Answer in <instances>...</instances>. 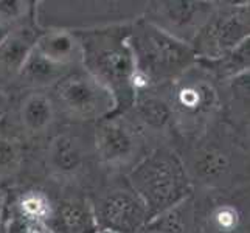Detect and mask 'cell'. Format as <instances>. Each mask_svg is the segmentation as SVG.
I'll use <instances>...</instances> for the list:
<instances>
[{
    "mask_svg": "<svg viewBox=\"0 0 250 233\" xmlns=\"http://www.w3.org/2000/svg\"><path fill=\"white\" fill-rule=\"evenodd\" d=\"M93 127L62 123L45 142L28 148L25 180H41L89 194L107 176L97 160Z\"/></svg>",
    "mask_w": 250,
    "mask_h": 233,
    "instance_id": "6da1fadb",
    "label": "cell"
},
{
    "mask_svg": "<svg viewBox=\"0 0 250 233\" xmlns=\"http://www.w3.org/2000/svg\"><path fill=\"white\" fill-rule=\"evenodd\" d=\"M194 191H227L249 187V139L218 120L201 137L177 143Z\"/></svg>",
    "mask_w": 250,
    "mask_h": 233,
    "instance_id": "7a4b0ae2",
    "label": "cell"
},
{
    "mask_svg": "<svg viewBox=\"0 0 250 233\" xmlns=\"http://www.w3.org/2000/svg\"><path fill=\"white\" fill-rule=\"evenodd\" d=\"M131 23L70 30L81 47V67L115 98L114 115L125 114L131 107L135 95L132 87L135 68L127 44Z\"/></svg>",
    "mask_w": 250,
    "mask_h": 233,
    "instance_id": "3957f363",
    "label": "cell"
},
{
    "mask_svg": "<svg viewBox=\"0 0 250 233\" xmlns=\"http://www.w3.org/2000/svg\"><path fill=\"white\" fill-rule=\"evenodd\" d=\"M127 44L134 59V93L171 84L196 64L191 47L143 17L131 23Z\"/></svg>",
    "mask_w": 250,
    "mask_h": 233,
    "instance_id": "277c9868",
    "label": "cell"
},
{
    "mask_svg": "<svg viewBox=\"0 0 250 233\" xmlns=\"http://www.w3.org/2000/svg\"><path fill=\"white\" fill-rule=\"evenodd\" d=\"M126 177L145 202L149 219L179 205L194 193L184 162L172 146L152 148Z\"/></svg>",
    "mask_w": 250,
    "mask_h": 233,
    "instance_id": "5b68a950",
    "label": "cell"
},
{
    "mask_svg": "<svg viewBox=\"0 0 250 233\" xmlns=\"http://www.w3.org/2000/svg\"><path fill=\"white\" fill-rule=\"evenodd\" d=\"M168 95L177 143L197 139L221 120L219 83L197 63L168 85Z\"/></svg>",
    "mask_w": 250,
    "mask_h": 233,
    "instance_id": "8992f818",
    "label": "cell"
},
{
    "mask_svg": "<svg viewBox=\"0 0 250 233\" xmlns=\"http://www.w3.org/2000/svg\"><path fill=\"white\" fill-rule=\"evenodd\" d=\"M62 123L97 125L114 115L115 98L83 67L65 75L50 90Z\"/></svg>",
    "mask_w": 250,
    "mask_h": 233,
    "instance_id": "52a82bcc",
    "label": "cell"
},
{
    "mask_svg": "<svg viewBox=\"0 0 250 233\" xmlns=\"http://www.w3.org/2000/svg\"><path fill=\"white\" fill-rule=\"evenodd\" d=\"M98 229L117 233H140L149 222L142 197L126 176L107 174L87 194Z\"/></svg>",
    "mask_w": 250,
    "mask_h": 233,
    "instance_id": "ba28073f",
    "label": "cell"
},
{
    "mask_svg": "<svg viewBox=\"0 0 250 233\" xmlns=\"http://www.w3.org/2000/svg\"><path fill=\"white\" fill-rule=\"evenodd\" d=\"M93 140L98 165L104 174L126 176L152 149L123 114L95 125Z\"/></svg>",
    "mask_w": 250,
    "mask_h": 233,
    "instance_id": "9c48e42d",
    "label": "cell"
},
{
    "mask_svg": "<svg viewBox=\"0 0 250 233\" xmlns=\"http://www.w3.org/2000/svg\"><path fill=\"white\" fill-rule=\"evenodd\" d=\"M250 3L216 2V8L191 41L196 59H218L250 39Z\"/></svg>",
    "mask_w": 250,
    "mask_h": 233,
    "instance_id": "30bf717a",
    "label": "cell"
},
{
    "mask_svg": "<svg viewBox=\"0 0 250 233\" xmlns=\"http://www.w3.org/2000/svg\"><path fill=\"white\" fill-rule=\"evenodd\" d=\"M8 107L3 123L28 146L41 145L62 125L48 90L8 92Z\"/></svg>",
    "mask_w": 250,
    "mask_h": 233,
    "instance_id": "8fae6325",
    "label": "cell"
},
{
    "mask_svg": "<svg viewBox=\"0 0 250 233\" xmlns=\"http://www.w3.org/2000/svg\"><path fill=\"white\" fill-rule=\"evenodd\" d=\"M194 233H249V187L194 191Z\"/></svg>",
    "mask_w": 250,
    "mask_h": 233,
    "instance_id": "7c38bea8",
    "label": "cell"
},
{
    "mask_svg": "<svg viewBox=\"0 0 250 233\" xmlns=\"http://www.w3.org/2000/svg\"><path fill=\"white\" fill-rule=\"evenodd\" d=\"M168 85L148 87L134 95V101L123 115L127 117L151 148L177 143L174 118L169 105Z\"/></svg>",
    "mask_w": 250,
    "mask_h": 233,
    "instance_id": "4fadbf2b",
    "label": "cell"
},
{
    "mask_svg": "<svg viewBox=\"0 0 250 233\" xmlns=\"http://www.w3.org/2000/svg\"><path fill=\"white\" fill-rule=\"evenodd\" d=\"M214 8L208 0H154L146 2L142 17L189 45Z\"/></svg>",
    "mask_w": 250,
    "mask_h": 233,
    "instance_id": "5bb4252c",
    "label": "cell"
},
{
    "mask_svg": "<svg viewBox=\"0 0 250 233\" xmlns=\"http://www.w3.org/2000/svg\"><path fill=\"white\" fill-rule=\"evenodd\" d=\"M48 187L51 190V209L41 226L42 233H93L98 229L87 194L53 184H48Z\"/></svg>",
    "mask_w": 250,
    "mask_h": 233,
    "instance_id": "9a60e30c",
    "label": "cell"
},
{
    "mask_svg": "<svg viewBox=\"0 0 250 233\" xmlns=\"http://www.w3.org/2000/svg\"><path fill=\"white\" fill-rule=\"evenodd\" d=\"M42 28L31 19L8 31L0 39V89L8 90L30 56Z\"/></svg>",
    "mask_w": 250,
    "mask_h": 233,
    "instance_id": "2e32d148",
    "label": "cell"
},
{
    "mask_svg": "<svg viewBox=\"0 0 250 233\" xmlns=\"http://www.w3.org/2000/svg\"><path fill=\"white\" fill-rule=\"evenodd\" d=\"M70 72L72 70L56 64L33 47L30 56L27 58L21 72L17 73L16 80L6 92L50 90Z\"/></svg>",
    "mask_w": 250,
    "mask_h": 233,
    "instance_id": "e0dca14e",
    "label": "cell"
},
{
    "mask_svg": "<svg viewBox=\"0 0 250 233\" xmlns=\"http://www.w3.org/2000/svg\"><path fill=\"white\" fill-rule=\"evenodd\" d=\"M249 72L219 83L221 120L244 139H249Z\"/></svg>",
    "mask_w": 250,
    "mask_h": 233,
    "instance_id": "ac0fdd59",
    "label": "cell"
},
{
    "mask_svg": "<svg viewBox=\"0 0 250 233\" xmlns=\"http://www.w3.org/2000/svg\"><path fill=\"white\" fill-rule=\"evenodd\" d=\"M28 168V146L3 122H0V185L10 188L25 180Z\"/></svg>",
    "mask_w": 250,
    "mask_h": 233,
    "instance_id": "d6986e66",
    "label": "cell"
},
{
    "mask_svg": "<svg viewBox=\"0 0 250 233\" xmlns=\"http://www.w3.org/2000/svg\"><path fill=\"white\" fill-rule=\"evenodd\" d=\"M34 48L39 50L42 55H45L56 64L68 68V70H75V68L81 67V47L73 31L70 30H42L36 44H34Z\"/></svg>",
    "mask_w": 250,
    "mask_h": 233,
    "instance_id": "ffe728a7",
    "label": "cell"
},
{
    "mask_svg": "<svg viewBox=\"0 0 250 233\" xmlns=\"http://www.w3.org/2000/svg\"><path fill=\"white\" fill-rule=\"evenodd\" d=\"M204 70L208 72L218 83H226L231 78H235L241 73L249 72L250 65V39L238 45L235 50L229 51L218 59H197L196 61Z\"/></svg>",
    "mask_w": 250,
    "mask_h": 233,
    "instance_id": "44dd1931",
    "label": "cell"
},
{
    "mask_svg": "<svg viewBox=\"0 0 250 233\" xmlns=\"http://www.w3.org/2000/svg\"><path fill=\"white\" fill-rule=\"evenodd\" d=\"M145 227L157 233H194V199L193 196L179 205L149 219Z\"/></svg>",
    "mask_w": 250,
    "mask_h": 233,
    "instance_id": "7402d4cb",
    "label": "cell"
},
{
    "mask_svg": "<svg viewBox=\"0 0 250 233\" xmlns=\"http://www.w3.org/2000/svg\"><path fill=\"white\" fill-rule=\"evenodd\" d=\"M31 19H36V2L0 0V30L3 33H8Z\"/></svg>",
    "mask_w": 250,
    "mask_h": 233,
    "instance_id": "603a6c76",
    "label": "cell"
},
{
    "mask_svg": "<svg viewBox=\"0 0 250 233\" xmlns=\"http://www.w3.org/2000/svg\"><path fill=\"white\" fill-rule=\"evenodd\" d=\"M8 107H10V93L0 89V122H3V118L6 117Z\"/></svg>",
    "mask_w": 250,
    "mask_h": 233,
    "instance_id": "cb8c5ba5",
    "label": "cell"
},
{
    "mask_svg": "<svg viewBox=\"0 0 250 233\" xmlns=\"http://www.w3.org/2000/svg\"><path fill=\"white\" fill-rule=\"evenodd\" d=\"M5 205H6V190L0 185V224H2V221H3Z\"/></svg>",
    "mask_w": 250,
    "mask_h": 233,
    "instance_id": "d4e9b609",
    "label": "cell"
},
{
    "mask_svg": "<svg viewBox=\"0 0 250 233\" xmlns=\"http://www.w3.org/2000/svg\"><path fill=\"white\" fill-rule=\"evenodd\" d=\"M140 233H157L156 230H152V229H149V227H145Z\"/></svg>",
    "mask_w": 250,
    "mask_h": 233,
    "instance_id": "484cf974",
    "label": "cell"
}]
</instances>
